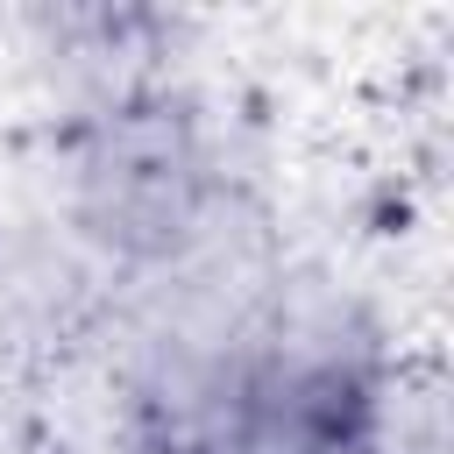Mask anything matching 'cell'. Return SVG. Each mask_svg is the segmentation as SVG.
Segmentation results:
<instances>
[{"instance_id":"cell-1","label":"cell","mask_w":454,"mask_h":454,"mask_svg":"<svg viewBox=\"0 0 454 454\" xmlns=\"http://www.w3.org/2000/svg\"><path fill=\"white\" fill-rule=\"evenodd\" d=\"M319 454H355V447H319Z\"/></svg>"}]
</instances>
